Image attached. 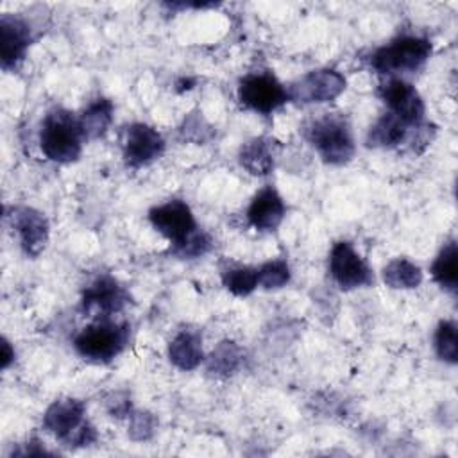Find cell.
Listing matches in <instances>:
<instances>
[{
	"mask_svg": "<svg viewBox=\"0 0 458 458\" xmlns=\"http://www.w3.org/2000/svg\"><path fill=\"white\" fill-rule=\"evenodd\" d=\"M240 165L254 177H265L274 170V148L268 138H252L242 145L238 154Z\"/></svg>",
	"mask_w": 458,
	"mask_h": 458,
	"instance_id": "obj_18",
	"label": "cell"
},
{
	"mask_svg": "<svg viewBox=\"0 0 458 458\" xmlns=\"http://www.w3.org/2000/svg\"><path fill=\"white\" fill-rule=\"evenodd\" d=\"M13 361H14V349L11 347L7 338H2V361H0L2 369L5 370Z\"/></svg>",
	"mask_w": 458,
	"mask_h": 458,
	"instance_id": "obj_30",
	"label": "cell"
},
{
	"mask_svg": "<svg viewBox=\"0 0 458 458\" xmlns=\"http://www.w3.org/2000/svg\"><path fill=\"white\" fill-rule=\"evenodd\" d=\"M415 127H419V125H415ZM415 127L406 125L397 116H394L392 113L386 111L385 114H381L370 125V129L367 132V138H365L367 147H372V148H397L401 145H408L410 136L415 131Z\"/></svg>",
	"mask_w": 458,
	"mask_h": 458,
	"instance_id": "obj_16",
	"label": "cell"
},
{
	"mask_svg": "<svg viewBox=\"0 0 458 458\" xmlns=\"http://www.w3.org/2000/svg\"><path fill=\"white\" fill-rule=\"evenodd\" d=\"M433 281L449 293H456L458 288V249L456 242H447L431 263Z\"/></svg>",
	"mask_w": 458,
	"mask_h": 458,
	"instance_id": "obj_20",
	"label": "cell"
},
{
	"mask_svg": "<svg viewBox=\"0 0 458 458\" xmlns=\"http://www.w3.org/2000/svg\"><path fill=\"white\" fill-rule=\"evenodd\" d=\"M181 134L184 140L204 143L213 136V131L204 120L202 113H190V116L184 118V123L181 125Z\"/></svg>",
	"mask_w": 458,
	"mask_h": 458,
	"instance_id": "obj_27",
	"label": "cell"
},
{
	"mask_svg": "<svg viewBox=\"0 0 458 458\" xmlns=\"http://www.w3.org/2000/svg\"><path fill=\"white\" fill-rule=\"evenodd\" d=\"M243 361L242 347L233 340H222L211 354L206 358V369L213 376H231L234 374Z\"/></svg>",
	"mask_w": 458,
	"mask_h": 458,
	"instance_id": "obj_22",
	"label": "cell"
},
{
	"mask_svg": "<svg viewBox=\"0 0 458 458\" xmlns=\"http://www.w3.org/2000/svg\"><path fill=\"white\" fill-rule=\"evenodd\" d=\"M379 98L386 106L388 113L397 116L401 122H404L410 127L420 125L426 114V106L422 97L419 95L417 88L401 79V77H390L386 82H383L377 89Z\"/></svg>",
	"mask_w": 458,
	"mask_h": 458,
	"instance_id": "obj_11",
	"label": "cell"
},
{
	"mask_svg": "<svg viewBox=\"0 0 458 458\" xmlns=\"http://www.w3.org/2000/svg\"><path fill=\"white\" fill-rule=\"evenodd\" d=\"M220 279L227 292L236 297L250 295L258 284V268L249 265H234L229 263L220 268Z\"/></svg>",
	"mask_w": 458,
	"mask_h": 458,
	"instance_id": "obj_23",
	"label": "cell"
},
{
	"mask_svg": "<svg viewBox=\"0 0 458 458\" xmlns=\"http://www.w3.org/2000/svg\"><path fill=\"white\" fill-rule=\"evenodd\" d=\"M304 138L327 165H345L352 159L356 145L349 122L342 114L326 113L310 120L304 129Z\"/></svg>",
	"mask_w": 458,
	"mask_h": 458,
	"instance_id": "obj_5",
	"label": "cell"
},
{
	"mask_svg": "<svg viewBox=\"0 0 458 458\" xmlns=\"http://www.w3.org/2000/svg\"><path fill=\"white\" fill-rule=\"evenodd\" d=\"M433 347L437 356L454 365L458 361V340H456V324L454 320H440L435 335H433Z\"/></svg>",
	"mask_w": 458,
	"mask_h": 458,
	"instance_id": "obj_24",
	"label": "cell"
},
{
	"mask_svg": "<svg viewBox=\"0 0 458 458\" xmlns=\"http://www.w3.org/2000/svg\"><path fill=\"white\" fill-rule=\"evenodd\" d=\"M20 454H23V456H39V454H50V451L45 449V445L38 438H32L30 442H27V447Z\"/></svg>",
	"mask_w": 458,
	"mask_h": 458,
	"instance_id": "obj_29",
	"label": "cell"
},
{
	"mask_svg": "<svg viewBox=\"0 0 458 458\" xmlns=\"http://www.w3.org/2000/svg\"><path fill=\"white\" fill-rule=\"evenodd\" d=\"M131 340V326L125 320L95 318L89 326L82 327L73 338L77 354L91 363L113 361Z\"/></svg>",
	"mask_w": 458,
	"mask_h": 458,
	"instance_id": "obj_3",
	"label": "cell"
},
{
	"mask_svg": "<svg viewBox=\"0 0 458 458\" xmlns=\"http://www.w3.org/2000/svg\"><path fill=\"white\" fill-rule=\"evenodd\" d=\"M329 274L342 290L370 286L374 276L351 242H336L329 252Z\"/></svg>",
	"mask_w": 458,
	"mask_h": 458,
	"instance_id": "obj_12",
	"label": "cell"
},
{
	"mask_svg": "<svg viewBox=\"0 0 458 458\" xmlns=\"http://www.w3.org/2000/svg\"><path fill=\"white\" fill-rule=\"evenodd\" d=\"M106 408L116 419H123L132 413V404H131V397L127 392H113L106 399Z\"/></svg>",
	"mask_w": 458,
	"mask_h": 458,
	"instance_id": "obj_28",
	"label": "cell"
},
{
	"mask_svg": "<svg viewBox=\"0 0 458 458\" xmlns=\"http://www.w3.org/2000/svg\"><path fill=\"white\" fill-rule=\"evenodd\" d=\"M431 50L433 45L428 38L403 34L376 48L369 57V64L377 73L388 77H394L395 73H411L426 64Z\"/></svg>",
	"mask_w": 458,
	"mask_h": 458,
	"instance_id": "obj_6",
	"label": "cell"
},
{
	"mask_svg": "<svg viewBox=\"0 0 458 458\" xmlns=\"http://www.w3.org/2000/svg\"><path fill=\"white\" fill-rule=\"evenodd\" d=\"M113 111H114L113 102L104 97H98L86 106V109L77 116L84 141L98 140L100 136L106 134V131L113 122Z\"/></svg>",
	"mask_w": 458,
	"mask_h": 458,
	"instance_id": "obj_19",
	"label": "cell"
},
{
	"mask_svg": "<svg viewBox=\"0 0 458 458\" xmlns=\"http://www.w3.org/2000/svg\"><path fill=\"white\" fill-rule=\"evenodd\" d=\"M292 279L290 265L286 259H270L258 267V284L265 290H279L286 286Z\"/></svg>",
	"mask_w": 458,
	"mask_h": 458,
	"instance_id": "obj_25",
	"label": "cell"
},
{
	"mask_svg": "<svg viewBox=\"0 0 458 458\" xmlns=\"http://www.w3.org/2000/svg\"><path fill=\"white\" fill-rule=\"evenodd\" d=\"M383 281L394 290H411L422 283V270L408 258H394L383 268Z\"/></svg>",
	"mask_w": 458,
	"mask_h": 458,
	"instance_id": "obj_21",
	"label": "cell"
},
{
	"mask_svg": "<svg viewBox=\"0 0 458 458\" xmlns=\"http://www.w3.org/2000/svg\"><path fill=\"white\" fill-rule=\"evenodd\" d=\"M168 360L179 370H195L204 361L200 333L190 329L179 331L168 344Z\"/></svg>",
	"mask_w": 458,
	"mask_h": 458,
	"instance_id": "obj_17",
	"label": "cell"
},
{
	"mask_svg": "<svg viewBox=\"0 0 458 458\" xmlns=\"http://www.w3.org/2000/svg\"><path fill=\"white\" fill-rule=\"evenodd\" d=\"M157 420L150 411H134L129 415V437L132 440H148L156 431Z\"/></svg>",
	"mask_w": 458,
	"mask_h": 458,
	"instance_id": "obj_26",
	"label": "cell"
},
{
	"mask_svg": "<svg viewBox=\"0 0 458 458\" xmlns=\"http://www.w3.org/2000/svg\"><path fill=\"white\" fill-rule=\"evenodd\" d=\"M43 428L64 447H86L97 442V431L86 419V404L75 397L55 399L43 413Z\"/></svg>",
	"mask_w": 458,
	"mask_h": 458,
	"instance_id": "obj_2",
	"label": "cell"
},
{
	"mask_svg": "<svg viewBox=\"0 0 458 458\" xmlns=\"http://www.w3.org/2000/svg\"><path fill=\"white\" fill-rule=\"evenodd\" d=\"M84 136L79 125V118L64 109L54 107L41 122L39 148L55 163H73L81 156Z\"/></svg>",
	"mask_w": 458,
	"mask_h": 458,
	"instance_id": "obj_4",
	"label": "cell"
},
{
	"mask_svg": "<svg viewBox=\"0 0 458 458\" xmlns=\"http://www.w3.org/2000/svg\"><path fill=\"white\" fill-rule=\"evenodd\" d=\"M286 215V206L279 191L272 186L259 190L247 208V222L256 231H274Z\"/></svg>",
	"mask_w": 458,
	"mask_h": 458,
	"instance_id": "obj_15",
	"label": "cell"
},
{
	"mask_svg": "<svg viewBox=\"0 0 458 458\" xmlns=\"http://www.w3.org/2000/svg\"><path fill=\"white\" fill-rule=\"evenodd\" d=\"M345 77L333 68H318L304 73L301 79L292 82L288 100L295 104H322L338 98L345 91Z\"/></svg>",
	"mask_w": 458,
	"mask_h": 458,
	"instance_id": "obj_9",
	"label": "cell"
},
{
	"mask_svg": "<svg viewBox=\"0 0 458 458\" xmlns=\"http://www.w3.org/2000/svg\"><path fill=\"white\" fill-rule=\"evenodd\" d=\"M5 218L16 231L20 245L27 256L36 258L45 250L50 227L47 216L41 211L29 206H13L7 208Z\"/></svg>",
	"mask_w": 458,
	"mask_h": 458,
	"instance_id": "obj_13",
	"label": "cell"
},
{
	"mask_svg": "<svg viewBox=\"0 0 458 458\" xmlns=\"http://www.w3.org/2000/svg\"><path fill=\"white\" fill-rule=\"evenodd\" d=\"M238 100L254 113L270 114L288 102V91L272 72H250L238 82Z\"/></svg>",
	"mask_w": 458,
	"mask_h": 458,
	"instance_id": "obj_7",
	"label": "cell"
},
{
	"mask_svg": "<svg viewBox=\"0 0 458 458\" xmlns=\"http://www.w3.org/2000/svg\"><path fill=\"white\" fill-rule=\"evenodd\" d=\"M30 43H32L30 25L18 14L4 13L0 16L2 68L14 70L23 61Z\"/></svg>",
	"mask_w": 458,
	"mask_h": 458,
	"instance_id": "obj_14",
	"label": "cell"
},
{
	"mask_svg": "<svg viewBox=\"0 0 458 458\" xmlns=\"http://www.w3.org/2000/svg\"><path fill=\"white\" fill-rule=\"evenodd\" d=\"M148 222L170 242L168 252L177 258H200L213 247V240L199 229L195 215L184 200L172 199L150 208Z\"/></svg>",
	"mask_w": 458,
	"mask_h": 458,
	"instance_id": "obj_1",
	"label": "cell"
},
{
	"mask_svg": "<svg viewBox=\"0 0 458 458\" xmlns=\"http://www.w3.org/2000/svg\"><path fill=\"white\" fill-rule=\"evenodd\" d=\"M120 147L125 165L131 168H140L161 157L165 152V140L152 125L132 122L123 127Z\"/></svg>",
	"mask_w": 458,
	"mask_h": 458,
	"instance_id": "obj_10",
	"label": "cell"
},
{
	"mask_svg": "<svg viewBox=\"0 0 458 458\" xmlns=\"http://www.w3.org/2000/svg\"><path fill=\"white\" fill-rule=\"evenodd\" d=\"M131 302V295L113 276L95 277L82 292L81 311L95 318H113Z\"/></svg>",
	"mask_w": 458,
	"mask_h": 458,
	"instance_id": "obj_8",
	"label": "cell"
}]
</instances>
